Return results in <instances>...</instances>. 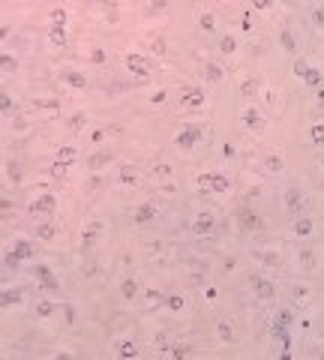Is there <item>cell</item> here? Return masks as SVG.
<instances>
[{"mask_svg":"<svg viewBox=\"0 0 324 360\" xmlns=\"http://www.w3.org/2000/svg\"><path fill=\"white\" fill-rule=\"evenodd\" d=\"M117 183H123V186H135V168H132V165H123V168H120V174H117Z\"/></svg>","mask_w":324,"mask_h":360,"instance_id":"cell-26","label":"cell"},{"mask_svg":"<svg viewBox=\"0 0 324 360\" xmlns=\"http://www.w3.org/2000/svg\"><path fill=\"white\" fill-rule=\"evenodd\" d=\"M255 93H258V81H255V78H246V81H240V96H246V99H255Z\"/></svg>","mask_w":324,"mask_h":360,"instance_id":"cell-29","label":"cell"},{"mask_svg":"<svg viewBox=\"0 0 324 360\" xmlns=\"http://www.w3.org/2000/svg\"><path fill=\"white\" fill-rule=\"evenodd\" d=\"M150 102H153V105H162V102H165V93H162V90H156V93L150 96Z\"/></svg>","mask_w":324,"mask_h":360,"instance_id":"cell-55","label":"cell"},{"mask_svg":"<svg viewBox=\"0 0 324 360\" xmlns=\"http://www.w3.org/2000/svg\"><path fill=\"white\" fill-rule=\"evenodd\" d=\"M66 174H70V165H63V162H54L51 165V177L54 180H66Z\"/></svg>","mask_w":324,"mask_h":360,"instance_id":"cell-39","label":"cell"},{"mask_svg":"<svg viewBox=\"0 0 324 360\" xmlns=\"http://www.w3.org/2000/svg\"><path fill=\"white\" fill-rule=\"evenodd\" d=\"M285 207H288L291 213H300V207H303L300 186H288V189H285Z\"/></svg>","mask_w":324,"mask_h":360,"instance_id":"cell-14","label":"cell"},{"mask_svg":"<svg viewBox=\"0 0 324 360\" xmlns=\"http://www.w3.org/2000/svg\"><path fill=\"white\" fill-rule=\"evenodd\" d=\"M0 111H3V114H12V111H15V102H12V99H9L6 93L0 96Z\"/></svg>","mask_w":324,"mask_h":360,"instance_id":"cell-46","label":"cell"},{"mask_svg":"<svg viewBox=\"0 0 324 360\" xmlns=\"http://www.w3.org/2000/svg\"><path fill=\"white\" fill-rule=\"evenodd\" d=\"M6 174H9L12 183H18V180H21V165H18V162H6Z\"/></svg>","mask_w":324,"mask_h":360,"instance_id":"cell-42","label":"cell"},{"mask_svg":"<svg viewBox=\"0 0 324 360\" xmlns=\"http://www.w3.org/2000/svg\"><path fill=\"white\" fill-rule=\"evenodd\" d=\"M33 312H36V318H51V315L57 312V303H54V300H42V297H39V300L33 303Z\"/></svg>","mask_w":324,"mask_h":360,"instance_id":"cell-19","label":"cell"},{"mask_svg":"<svg viewBox=\"0 0 324 360\" xmlns=\"http://www.w3.org/2000/svg\"><path fill=\"white\" fill-rule=\"evenodd\" d=\"M255 258H258L261 264H267V267H276V264H279V255H276V252H270V249H258V252H255Z\"/></svg>","mask_w":324,"mask_h":360,"instance_id":"cell-25","label":"cell"},{"mask_svg":"<svg viewBox=\"0 0 324 360\" xmlns=\"http://www.w3.org/2000/svg\"><path fill=\"white\" fill-rule=\"evenodd\" d=\"M153 177H159V180L171 177V168H168V165H156V168H153Z\"/></svg>","mask_w":324,"mask_h":360,"instance_id":"cell-51","label":"cell"},{"mask_svg":"<svg viewBox=\"0 0 324 360\" xmlns=\"http://www.w3.org/2000/svg\"><path fill=\"white\" fill-rule=\"evenodd\" d=\"M198 186H201L204 192L225 195V192L232 189V180H228V174H222V171H213V174H201V177H198Z\"/></svg>","mask_w":324,"mask_h":360,"instance_id":"cell-1","label":"cell"},{"mask_svg":"<svg viewBox=\"0 0 324 360\" xmlns=\"http://www.w3.org/2000/svg\"><path fill=\"white\" fill-rule=\"evenodd\" d=\"M213 228H216V219H213L210 213H198V216L192 219V234H198V237L213 234Z\"/></svg>","mask_w":324,"mask_h":360,"instance_id":"cell-11","label":"cell"},{"mask_svg":"<svg viewBox=\"0 0 324 360\" xmlns=\"http://www.w3.org/2000/svg\"><path fill=\"white\" fill-rule=\"evenodd\" d=\"M60 309H63V315H66V324H75V309H72L70 303H60Z\"/></svg>","mask_w":324,"mask_h":360,"instance_id":"cell-52","label":"cell"},{"mask_svg":"<svg viewBox=\"0 0 324 360\" xmlns=\"http://www.w3.org/2000/svg\"><path fill=\"white\" fill-rule=\"evenodd\" d=\"M24 300V291L21 288H3L0 291V306L6 309V306H15V303H21Z\"/></svg>","mask_w":324,"mask_h":360,"instance_id":"cell-16","label":"cell"},{"mask_svg":"<svg viewBox=\"0 0 324 360\" xmlns=\"http://www.w3.org/2000/svg\"><path fill=\"white\" fill-rule=\"evenodd\" d=\"M204 132H207L204 126H186V129H180V132L174 135V144H177L180 150H192V147L204 138Z\"/></svg>","mask_w":324,"mask_h":360,"instance_id":"cell-3","label":"cell"},{"mask_svg":"<svg viewBox=\"0 0 324 360\" xmlns=\"http://www.w3.org/2000/svg\"><path fill=\"white\" fill-rule=\"evenodd\" d=\"M33 108H39V111H57L60 102L57 99H33Z\"/></svg>","mask_w":324,"mask_h":360,"instance_id":"cell-34","label":"cell"},{"mask_svg":"<svg viewBox=\"0 0 324 360\" xmlns=\"http://www.w3.org/2000/svg\"><path fill=\"white\" fill-rule=\"evenodd\" d=\"M321 168H324V153H321Z\"/></svg>","mask_w":324,"mask_h":360,"instance_id":"cell-62","label":"cell"},{"mask_svg":"<svg viewBox=\"0 0 324 360\" xmlns=\"http://www.w3.org/2000/svg\"><path fill=\"white\" fill-rule=\"evenodd\" d=\"M60 84H70L72 90L87 87V75L78 72V69H60Z\"/></svg>","mask_w":324,"mask_h":360,"instance_id":"cell-12","label":"cell"},{"mask_svg":"<svg viewBox=\"0 0 324 360\" xmlns=\"http://www.w3.org/2000/svg\"><path fill=\"white\" fill-rule=\"evenodd\" d=\"M117 354H120V357H138V345H135L132 339H126V342H120Z\"/></svg>","mask_w":324,"mask_h":360,"instance_id":"cell-27","label":"cell"},{"mask_svg":"<svg viewBox=\"0 0 324 360\" xmlns=\"http://www.w3.org/2000/svg\"><path fill=\"white\" fill-rule=\"evenodd\" d=\"M222 156H228V159L234 156V144H228V141H225V144H222Z\"/></svg>","mask_w":324,"mask_h":360,"instance_id":"cell-58","label":"cell"},{"mask_svg":"<svg viewBox=\"0 0 324 360\" xmlns=\"http://www.w3.org/2000/svg\"><path fill=\"white\" fill-rule=\"evenodd\" d=\"M204 99H207V93L204 87H198V84H189V87L180 90V108H189V111H198V108H204Z\"/></svg>","mask_w":324,"mask_h":360,"instance_id":"cell-2","label":"cell"},{"mask_svg":"<svg viewBox=\"0 0 324 360\" xmlns=\"http://www.w3.org/2000/svg\"><path fill=\"white\" fill-rule=\"evenodd\" d=\"M294 234H297V237H309V234H312V219H306V216L297 219V222H294Z\"/></svg>","mask_w":324,"mask_h":360,"instance_id":"cell-32","label":"cell"},{"mask_svg":"<svg viewBox=\"0 0 324 360\" xmlns=\"http://www.w3.org/2000/svg\"><path fill=\"white\" fill-rule=\"evenodd\" d=\"M252 9H258V12H261V9H270V0H255Z\"/></svg>","mask_w":324,"mask_h":360,"instance_id":"cell-56","label":"cell"},{"mask_svg":"<svg viewBox=\"0 0 324 360\" xmlns=\"http://www.w3.org/2000/svg\"><path fill=\"white\" fill-rule=\"evenodd\" d=\"M204 69H207V81H210V84L222 81V69L216 66V63H210V60H207V66H204Z\"/></svg>","mask_w":324,"mask_h":360,"instance_id":"cell-40","label":"cell"},{"mask_svg":"<svg viewBox=\"0 0 324 360\" xmlns=\"http://www.w3.org/2000/svg\"><path fill=\"white\" fill-rule=\"evenodd\" d=\"M70 126L78 132V129L84 126V111H75V114H72V117H70Z\"/></svg>","mask_w":324,"mask_h":360,"instance_id":"cell-47","label":"cell"},{"mask_svg":"<svg viewBox=\"0 0 324 360\" xmlns=\"http://www.w3.org/2000/svg\"><path fill=\"white\" fill-rule=\"evenodd\" d=\"M216 333H219V339H222V342H228V339L234 336L232 324H228V321H225V318H222V321H216Z\"/></svg>","mask_w":324,"mask_h":360,"instance_id":"cell-36","label":"cell"},{"mask_svg":"<svg viewBox=\"0 0 324 360\" xmlns=\"http://www.w3.org/2000/svg\"><path fill=\"white\" fill-rule=\"evenodd\" d=\"M57 210V198L54 195H39V198H33V204H30V213L36 216V213H54Z\"/></svg>","mask_w":324,"mask_h":360,"instance_id":"cell-13","label":"cell"},{"mask_svg":"<svg viewBox=\"0 0 324 360\" xmlns=\"http://www.w3.org/2000/svg\"><path fill=\"white\" fill-rule=\"evenodd\" d=\"M36 237H39V240H54V237H57V228L51 222H42L36 228Z\"/></svg>","mask_w":324,"mask_h":360,"instance_id":"cell-30","label":"cell"},{"mask_svg":"<svg viewBox=\"0 0 324 360\" xmlns=\"http://www.w3.org/2000/svg\"><path fill=\"white\" fill-rule=\"evenodd\" d=\"M183 294H168V297H165V306H168V309H171V312H180V309H183Z\"/></svg>","mask_w":324,"mask_h":360,"instance_id":"cell-33","label":"cell"},{"mask_svg":"<svg viewBox=\"0 0 324 360\" xmlns=\"http://www.w3.org/2000/svg\"><path fill=\"white\" fill-rule=\"evenodd\" d=\"M126 69L135 72V75H141V78H147L150 69H153V60L144 57V54H126Z\"/></svg>","mask_w":324,"mask_h":360,"instance_id":"cell-6","label":"cell"},{"mask_svg":"<svg viewBox=\"0 0 324 360\" xmlns=\"http://www.w3.org/2000/svg\"><path fill=\"white\" fill-rule=\"evenodd\" d=\"M120 294H123V300H135V297H138V282H135L132 276H126V279L120 282Z\"/></svg>","mask_w":324,"mask_h":360,"instance_id":"cell-21","label":"cell"},{"mask_svg":"<svg viewBox=\"0 0 324 360\" xmlns=\"http://www.w3.org/2000/svg\"><path fill=\"white\" fill-rule=\"evenodd\" d=\"M156 213H159V204L156 201H141L138 207H135V216H132V222L135 225H147L156 219Z\"/></svg>","mask_w":324,"mask_h":360,"instance_id":"cell-9","label":"cell"},{"mask_svg":"<svg viewBox=\"0 0 324 360\" xmlns=\"http://www.w3.org/2000/svg\"><path fill=\"white\" fill-rule=\"evenodd\" d=\"M27 258H33V243L30 240H24V237H18L15 243H12V252L6 255V264H18V261H27Z\"/></svg>","mask_w":324,"mask_h":360,"instance_id":"cell-4","label":"cell"},{"mask_svg":"<svg viewBox=\"0 0 324 360\" xmlns=\"http://www.w3.org/2000/svg\"><path fill=\"white\" fill-rule=\"evenodd\" d=\"M150 48H153L156 54H162V51H165V42H162V39H153V42H150Z\"/></svg>","mask_w":324,"mask_h":360,"instance_id":"cell-57","label":"cell"},{"mask_svg":"<svg viewBox=\"0 0 324 360\" xmlns=\"http://www.w3.org/2000/svg\"><path fill=\"white\" fill-rule=\"evenodd\" d=\"M297 258H300V264L306 270L315 267V252H312V249H300V255H297Z\"/></svg>","mask_w":324,"mask_h":360,"instance_id":"cell-38","label":"cell"},{"mask_svg":"<svg viewBox=\"0 0 324 360\" xmlns=\"http://www.w3.org/2000/svg\"><path fill=\"white\" fill-rule=\"evenodd\" d=\"M165 6H168L165 0H159V3H150V6H147V12H150V15H156V12H162V9H165Z\"/></svg>","mask_w":324,"mask_h":360,"instance_id":"cell-54","label":"cell"},{"mask_svg":"<svg viewBox=\"0 0 324 360\" xmlns=\"http://www.w3.org/2000/svg\"><path fill=\"white\" fill-rule=\"evenodd\" d=\"M33 276H36V282H39L45 291H60V279L54 276V270L48 267V264H36V267H33Z\"/></svg>","mask_w":324,"mask_h":360,"instance_id":"cell-5","label":"cell"},{"mask_svg":"<svg viewBox=\"0 0 324 360\" xmlns=\"http://www.w3.org/2000/svg\"><path fill=\"white\" fill-rule=\"evenodd\" d=\"M264 168H267V171H282V156H267L264 159Z\"/></svg>","mask_w":324,"mask_h":360,"instance_id":"cell-44","label":"cell"},{"mask_svg":"<svg viewBox=\"0 0 324 360\" xmlns=\"http://www.w3.org/2000/svg\"><path fill=\"white\" fill-rule=\"evenodd\" d=\"M144 297H147V303H150V306H165V294L156 291V288H147Z\"/></svg>","mask_w":324,"mask_h":360,"instance_id":"cell-35","label":"cell"},{"mask_svg":"<svg viewBox=\"0 0 324 360\" xmlns=\"http://www.w3.org/2000/svg\"><path fill=\"white\" fill-rule=\"evenodd\" d=\"M15 66H18V63H15L12 54H0V69H3V72H9V69L15 72Z\"/></svg>","mask_w":324,"mask_h":360,"instance_id":"cell-45","label":"cell"},{"mask_svg":"<svg viewBox=\"0 0 324 360\" xmlns=\"http://www.w3.org/2000/svg\"><path fill=\"white\" fill-rule=\"evenodd\" d=\"M48 39H51V45H66V27H51Z\"/></svg>","mask_w":324,"mask_h":360,"instance_id":"cell-31","label":"cell"},{"mask_svg":"<svg viewBox=\"0 0 324 360\" xmlns=\"http://www.w3.org/2000/svg\"><path fill=\"white\" fill-rule=\"evenodd\" d=\"M90 138H93V141H102V138H105V129H93Z\"/></svg>","mask_w":324,"mask_h":360,"instance_id":"cell-59","label":"cell"},{"mask_svg":"<svg viewBox=\"0 0 324 360\" xmlns=\"http://www.w3.org/2000/svg\"><path fill=\"white\" fill-rule=\"evenodd\" d=\"M315 99H318V105L324 108V87H318V90H315Z\"/></svg>","mask_w":324,"mask_h":360,"instance_id":"cell-61","label":"cell"},{"mask_svg":"<svg viewBox=\"0 0 324 360\" xmlns=\"http://www.w3.org/2000/svg\"><path fill=\"white\" fill-rule=\"evenodd\" d=\"M99 231H102V225H99V222H87V225H84V231H81V246L90 249L93 240L99 237Z\"/></svg>","mask_w":324,"mask_h":360,"instance_id":"cell-18","label":"cell"},{"mask_svg":"<svg viewBox=\"0 0 324 360\" xmlns=\"http://www.w3.org/2000/svg\"><path fill=\"white\" fill-rule=\"evenodd\" d=\"M252 291H255V300H273L276 297V285L267 276H252Z\"/></svg>","mask_w":324,"mask_h":360,"instance_id":"cell-7","label":"cell"},{"mask_svg":"<svg viewBox=\"0 0 324 360\" xmlns=\"http://www.w3.org/2000/svg\"><path fill=\"white\" fill-rule=\"evenodd\" d=\"M306 294H309V288H306V285H294V288H291V297H294V303H300Z\"/></svg>","mask_w":324,"mask_h":360,"instance_id":"cell-48","label":"cell"},{"mask_svg":"<svg viewBox=\"0 0 324 360\" xmlns=\"http://www.w3.org/2000/svg\"><path fill=\"white\" fill-rule=\"evenodd\" d=\"M279 45H282V51L285 54H297V36H294V30H279Z\"/></svg>","mask_w":324,"mask_h":360,"instance_id":"cell-15","label":"cell"},{"mask_svg":"<svg viewBox=\"0 0 324 360\" xmlns=\"http://www.w3.org/2000/svg\"><path fill=\"white\" fill-rule=\"evenodd\" d=\"M303 84L309 90H318V87H324V69H318V66H312L306 75H303Z\"/></svg>","mask_w":324,"mask_h":360,"instance_id":"cell-17","label":"cell"},{"mask_svg":"<svg viewBox=\"0 0 324 360\" xmlns=\"http://www.w3.org/2000/svg\"><path fill=\"white\" fill-rule=\"evenodd\" d=\"M240 123H243V129H249V132H261V129H264V117H261V111H258L255 105L243 108V114H240Z\"/></svg>","mask_w":324,"mask_h":360,"instance_id":"cell-8","label":"cell"},{"mask_svg":"<svg viewBox=\"0 0 324 360\" xmlns=\"http://www.w3.org/2000/svg\"><path fill=\"white\" fill-rule=\"evenodd\" d=\"M312 24H315V27H324V6H315V9H312Z\"/></svg>","mask_w":324,"mask_h":360,"instance_id":"cell-49","label":"cell"},{"mask_svg":"<svg viewBox=\"0 0 324 360\" xmlns=\"http://www.w3.org/2000/svg\"><path fill=\"white\" fill-rule=\"evenodd\" d=\"M219 51H222V54H234V51H237V39H234V36H222V39H219Z\"/></svg>","mask_w":324,"mask_h":360,"instance_id":"cell-37","label":"cell"},{"mask_svg":"<svg viewBox=\"0 0 324 360\" xmlns=\"http://www.w3.org/2000/svg\"><path fill=\"white\" fill-rule=\"evenodd\" d=\"M111 162V153H105V150H99V153H93L90 159H87V165H90L93 171H99V168H105Z\"/></svg>","mask_w":324,"mask_h":360,"instance_id":"cell-23","label":"cell"},{"mask_svg":"<svg viewBox=\"0 0 324 360\" xmlns=\"http://www.w3.org/2000/svg\"><path fill=\"white\" fill-rule=\"evenodd\" d=\"M273 321H279V324H285V327H291V324H294V315L288 312V309H279V312L273 315Z\"/></svg>","mask_w":324,"mask_h":360,"instance_id":"cell-43","label":"cell"},{"mask_svg":"<svg viewBox=\"0 0 324 360\" xmlns=\"http://www.w3.org/2000/svg\"><path fill=\"white\" fill-rule=\"evenodd\" d=\"M108 18H111V21H117V3H111V6H108Z\"/></svg>","mask_w":324,"mask_h":360,"instance_id":"cell-60","label":"cell"},{"mask_svg":"<svg viewBox=\"0 0 324 360\" xmlns=\"http://www.w3.org/2000/svg\"><path fill=\"white\" fill-rule=\"evenodd\" d=\"M198 27H201V30H207V33H213V30H216V18H213V12L204 9V12L198 15Z\"/></svg>","mask_w":324,"mask_h":360,"instance_id":"cell-28","label":"cell"},{"mask_svg":"<svg viewBox=\"0 0 324 360\" xmlns=\"http://www.w3.org/2000/svg\"><path fill=\"white\" fill-rule=\"evenodd\" d=\"M237 225H240L243 231H258V228H261V216L255 213L252 207H240V210H237Z\"/></svg>","mask_w":324,"mask_h":360,"instance_id":"cell-10","label":"cell"},{"mask_svg":"<svg viewBox=\"0 0 324 360\" xmlns=\"http://www.w3.org/2000/svg\"><path fill=\"white\" fill-rule=\"evenodd\" d=\"M309 69H312V66H309V63H306L303 57H300V60H294V75H300V78H303V75H306Z\"/></svg>","mask_w":324,"mask_h":360,"instance_id":"cell-50","label":"cell"},{"mask_svg":"<svg viewBox=\"0 0 324 360\" xmlns=\"http://www.w3.org/2000/svg\"><path fill=\"white\" fill-rule=\"evenodd\" d=\"M78 159V150L72 147V144H63V147H57V153H54V162H63V165H72Z\"/></svg>","mask_w":324,"mask_h":360,"instance_id":"cell-20","label":"cell"},{"mask_svg":"<svg viewBox=\"0 0 324 360\" xmlns=\"http://www.w3.org/2000/svg\"><path fill=\"white\" fill-rule=\"evenodd\" d=\"M309 141H312V144H324V123H315V126L309 129Z\"/></svg>","mask_w":324,"mask_h":360,"instance_id":"cell-41","label":"cell"},{"mask_svg":"<svg viewBox=\"0 0 324 360\" xmlns=\"http://www.w3.org/2000/svg\"><path fill=\"white\" fill-rule=\"evenodd\" d=\"M48 18H51V27H63V24H66V18H70V12H66L63 6H54V9L48 12Z\"/></svg>","mask_w":324,"mask_h":360,"instance_id":"cell-24","label":"cell"},{"mask_svg":"<svg viewBox=\"0 0 324 360\" xmlns=\"http://www.w3.org/2000/svg\"><path fill=\"white\" fill-rule=\"evenodd\" d=\"M165 357H192V348L189 345H183V342H171V348L165 351Z\"/></svg>","mask_w":324,"mask_h":360,"instance_id":"cell-22","label":"cell"},{"mask_svg":"<svg viewBox=\"0 0 324 360\" xmlns=\"http://www.w3.org/2000/svg\"><path fill=\"white\" fill-rule=\"evenodd\" d=\"M90 60H93V63H105V51H102V48H93Z\"/></svg>","mask_w":324,"mask_h":360,"instance_id":"cell-53","label":"cell"}]
</instances>
